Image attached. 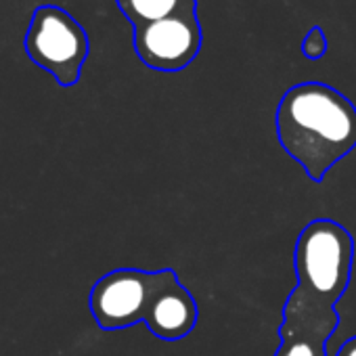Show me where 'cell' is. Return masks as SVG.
<instances>
[{
    "instance_id": "10",
    "label": "cell",
    "mask_w": 356,
    "mask_h": 356,
    "mask_svg": "<svg viewBox=\"0 0 356 356\" xmlns=\"http://www.w3.org/2000/svg\"><path fill=\"white\" fill-rule=\"evenodd\" d=\"M335 356H356V335L350 337L348 341H343Z\"/></svg>"
},
{
    "instance_id": "8",
    "label": "cell",
    "mask_w": 356,
    "mask_h": 356,
    "mask_svg": "<svg viewBox=\"0 0 356 356\" xmlns=\"http://www.w3.org/2000/svg\"><path fill=\"white\" fill-rule=\"evenodd\" d=\"M115 5L132 28H138L174 13L197 9V0H115Z\"/></svg>"
},
{
    "instance_id": "3",
    "label": "cell",
    "mask_w": 356,
    "mask_h": 356,
    "mask_svg": "<svg viewBox=\"0 0 356 356\" xmlns=\"http://www.w3.org/2000/svg\"><path fill=\"white\" fill-rule=\"evenodd\" d=\"M24 47L28 57L65 88L80 80L90 53L82 24L57 5H40L34 11Z\"/></svg>"
},
{
    "instance_id": "9",
    "label": "cell",
    "mask_w": 356,
    "mask_h": 356,
    "mask_svg": "<svg viewBox=\"0 0 356 356\" xmlns=\"http://www.w3.org/2000/svg\"><path fill=\"white\" fill-rule=\"evenodd\" d=\"M327 49H329V42H327V36H325L323 28L312 26L308 30V34L304 36V40H302V55L306 59H310V61H318V59L325 57Z\"/></svg>"
},
{
    "instance_id": "4",
    "label": "cell",
    "mask_w": 356,
    "mask_h": 356,
    "mask_svg": "<svg viewBox=\"0 0 356 356\" xmlns=\"http://www.w3.org/2000/svg\"><path fill=\"white\" fill-rule=\"evenodd\" d=\"M204 44L197 9L132 28V47L138 59L155 72H183L189 67Z\"/></svg>"
},
{
    "instance_id": "2",
    "label": "cell",
    "mask_w": 356,
    "mask_h": 356,
    "mask_svg": "<svg viewBox=\"0 0 356 356\" xmlns=\"http://www.w3.org/2000/svg\"><path fill=\"white\" fill-rule=\"evenodd\" d=\"M352 260V235L331 218H316L302 229L296 241L293 268L298 283L293 289L327 308H337L350 285Z\"/></svg>"
},
{
    "instance_id": "1",
    "label": "cell",
    "mask_w": 356,
    "mask_h": 356,
    "mask_svg": "<svg viewBox=\"0 0 356 356\" xmlns=\"http://www.w3.org/2000/svg\"><path fill=\"white\" fill-rule=\"evenodd\" d=\"M275 124L279 145L312 183H323L329 170L356 149V105L325 82L287 88Z\"/></svg>"
},
{
    "instance_id": "5",
    "label": "cell",
    "mask_w": 356,
    "mask_h": 356,
    "mask_svg": "<svg viewBox=\"0 0 356 356\" xmlns=\"http://www.w3.org/2000/svg\"><path fill=\"white\" fill-rule=\"evenodd\" d=\"M153 273L120 268L101 277L90 291V312L103 329H126L143 323Z\"/></svg>"
},
{
    "instance_id": "7",
    "label": "cell",
    "mask_w": 356,
    "mask_h": 356,
    "mask_svg": "<svg viewBox=\"0 0 356 356\" xmlns=\"http://www.w3.org/2000/svg\"><path fill=\"white\" fill-rule=\"evenodd\" d=\"M197 318V302L178 275L172 268L155 270L143 316L147 329L163 341H178L195 329Z\"/></svg>"
},
{
    "instance_id": "6",
    "label": "cell",
    "mask_w": 356,
    "mask_h": 356,
    "mask_svg": "<svg viewBox=\"0 0 356 356\" xmlns=\"http://www.w3.org/2000/svg\"><path fill=\"white\" fill-rule=\"evenodd\" d=\"M337 325V308H327L291 289L281 310V341L275 356H329L327 341Z\"/></svg>"
}]
</instances>
